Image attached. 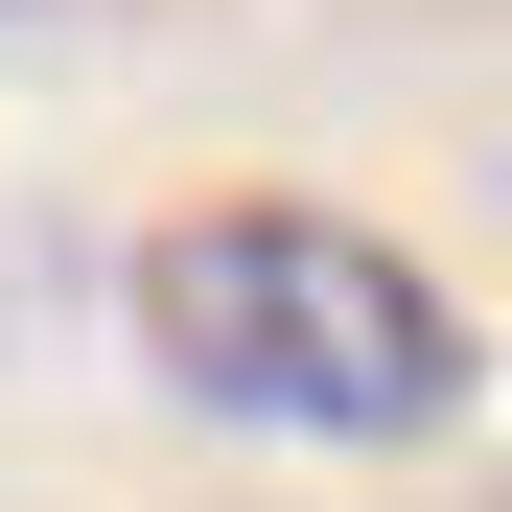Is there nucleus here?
Listing matches in <instances>:
<instances>
[{
  "instance_id": "obj_1",
  "label": "nucleus",
  "mask_w": 512,
  "mask_h": 512,
  "mask_svg": "<svg viewBox=\"0 0 512 512\" xmlns=\"http://www.w3.org/2000/svg\"><path fill=\"white\" fill-rule=\"evenodd\" d=\"M140 373L233 443H443L466 419V303L350 210H187L140 233Z\"/></svg>"
}]
</instances>
